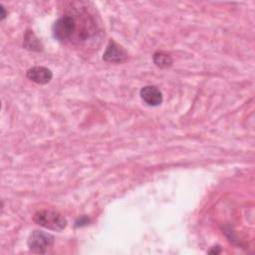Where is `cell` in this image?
Masks as SVG:
<instances>
[{"instance_id":"cell-1","label":"cell","mask_w":255,"mask_h":255,"mask_svg":"<svg viewBox=\"0 0 255 255\" xmlns=\"http://www.w3.org/2000/svg\"><path fill=\"white\" fill-rule=\"evenodd\" d=\"M33 220L36 224L54 231H62L67 226V219L59 212L52 210H39L34 216Z\"/></svg>"},{"instance_id":"cell-2","label":"cell","mask_w":255,"mask_h":255,"mask_svg":"<svg viewBox=\"0 0 255 255\" xmlns=\"http://www.w3.org/2000/svg\"><path fill=\"white\" fill-rule=\"evenodd\" d=\"M77 19L72 15L60 17L52 27L54 38L60 42L70 40L77 31Z\"/></svg>"},{"instance_id":"cell-3","label":"cell","mask_w":255,"mask_h":255,"mask_svg":"<svg viewBox=\"0 0 255 255\" xmlns=\"http://www.w3.org/2000/svg\"><path fill=\"white\" fill-rule=\"evenodd\" d=\"M27 244L32 252L43 254L52 248L54 236L41 230H35L30 234Z\"/></svg>"},{"instance_id":"cell-4","label":"cell","mask_w":255,"mask_h":255,"mask_svg":"<svg viewBox=\"0 0 255 255\" xmlns=\"http://www.w3.org/2000/svg\"><path fill=\"white\" fill-rule=\"evenodd\" d=\"M127 58L128 54L125 49L113 40L110 41L103 56V59L110 63H123L127 60Z\"/></svg>"},{"instance_id":"cell-5","label":"cell","mask_w":255,"mask_h":255,"mask_svg":"<svg viewBox=\"0 0 255 255\" xmlns=\"http://www.w3.org/2000/svg\"><path fill=\"white\" fill-rule=\"evenodd\" d=\"M26 76L29 80H31L32 82H34L36 84L46 85L52 80L53 73L50 69H48L46 67L36 66V67L30 68L27 71Z\"/></svg>"},{"instance_id":"cell-6","label":"cell","mask_w":255,"mask_h":255,"mask_svg":"<svg viewBox=\"0 0 255 255\" xmlns=\"http://www.w3.org/2000/svg\"><path fill=\"white\" fill-rule=\"evenodd\" d=\"M141 100L150 107H156L162 103V94L155 86H144L139 91Z\"/></svg>"},{"instance_id":"cell-7","label":"cell","mask_w":255,"mask_h":255,"mask_svg":"<svg viewBox=\"0 0 255 255\" xmlns=\"http://www.w3.org/2000/svg\"><path fill=\"white\" fill-rule=\"evenodd\" d=\"M152 60H153V63L159 68H167L172 64L171 56L168 53L162 52V51L155 52L153 54Z\"/></svg>"},{"instance_id":"cell-8","label":"cell","mask_w":255,"mask_h":255,"mask_svg":"<svg viewBox=\"0 0 255 255\" xmlns=\"http://www.w3.org/2000/svg\"><path fill=\"white\" fill-rule=\"evenodd\" d=\"M24 45L29 50H36V51L41 50V43L31 31H28L26 33L24 38Z\"/></svg>"},{"instance_id":"cell-9","label":"cell","mask_w":255,"mask_h":255,"mask_svg":"<svg viewBox=\"0 0 255 255\" xmlns=\"http://www.w3.org/2000/svg\"><path fill=\"white\" fill-rule=\"evenodd\" d=\"M221 252V248H220V246H214V247H212V249H210L209 251H208V253H210V254H218V253H220Z\"/></svg>"},{"instance_id":"cell-10","label":"cell","mask_w":255,"mask_h":255,"mask_svg":"<svg viewBox=\"0 0 255 255\" xmlns=\"http://www.w3.org/2000/svg\"><path fill=\"white\" fill-rule=\"evenodd\" d=\"M1 10H2V15H1V19L5 18V11H4V7L1 6Z\"/></svg>"}]
</instances>
